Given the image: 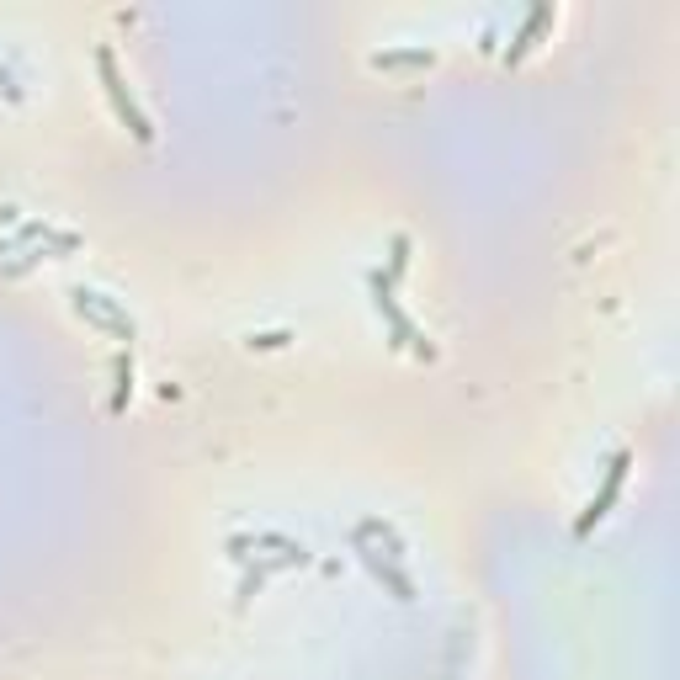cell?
Returning a JSON list of instances; mask_svg holds the SVG:
<instances>
[{
	"label": "cell",
	"mask_w": 680,
	"mask_h": 680,
	"mask_svg": "<svg viewBox=\"0 0 680 680\" xmlns=\"http://www.w3.org/2000/svg\"><path fill=\"white\" fill-rule=\"evenodd\" d=\"M96 75H101V91H107L112 101V112H117V123H123L139 144L155 139V123H149V112L139 107V96H133V85L128 75L117 70V54H112V43H96Z\"/></svg>",
	"instance_id": "1"
},
{
	"label": "cell",
	"mask_w": 680,
	"mask_h": 680,
	"mask_svg": "<svg viewBox=\"0 0 680 680\" xmlns=\"http://www.w3.org/2000/svg\"><path fill=\"white\" fill-rule=\"evenodd\" d=\"M627 468H633V447H617V452H611V463H606V473H601V489H595V495L585 500L580 521H574V537H590L595 526L611 516V505H617L622 484H627Z\"/></svg>",
	"instance_id": "2"
},
{
	"label": "cell",
	"mask_w": 680,
	"mask_h": 680,
	"mask_svg": "<svg viewBox=\"0 0 680 680\" xmlns=\"http://www.w3.org/2000/svg\"><path fill=\"white\" fill-rule=\"evenodd\" d=\"M70 309H75L80 319H91V325L112 330L117 340H133V335H139V325H133V314H128L117 298L96 293V287H75V293H70Z\"/></svg>",
	"instance_id": "3"
},
{
	"label": "cell",
	"mask_w": 680,
	"mask_h": 680,
	"mask_svg": "<svg viewBox=\"0 0 680 680\" xmlns=\"http://www.w3.org/2000/svg\"><path fill=\"white\" fill-rule=\"evenodd\" d=\"M351 548H356V558H362V564L372 569V580H383L388 590H394V601H415V580L399 569V558H388L383 548H372L362 532H351Z\"/></svg>",
	"instance_id": "4"
},
{
	"label": "cell",
	"mask_w": 680,
	"mask_h": 680,
	"mask_svg": "<svg viewBox=\"0 0 680 680\" xmlns=\"http://www.w3.org/2000/svg\"><path fill=\"white\" fill-rule=\"evenodd\" d=\"M553 22H558V11H553V6H537V11H532V16H526V22H521L516 43L505 48V64H521V59H526V54H532V48H537L542 27H553Z\"/></svg>",
	"instance_id": "5"
},
{
	"label": "cell",
	"mask_w": 680,
	"mask_h": 680,
	"mask_svg": "<svg viewBox=\"0 0 680 680\" xmlns=\"http://www.w3.org/2000/svg\"><path fill=\"white\" fill-rule=\"evenodd\" d=\"M367 64L372 70H431L436 48H383V54H372Z\"/></svg>",
	"instance_id": "6"
},
{
	"label": "cell",
	"mask_w": 680,
	"mask_h": 680,
	"mask_svg": "<svg viewBox=\"0 0 680 680\" xmlns=\"http://www.w3.org/2000/svg\"><path fill=\"white\" fill-rule=\"evenodd\" d=\"M128 399H133V356L117 351V394H112V415H123Z\"/></svg>",
	"instance_id": "7"
},
{
	"label": "cell",
	"mask_w": 680,
	"mask_h": 680,
	"mask_svg": "<svg viewBox=\"0 0 680 680\" xmlns=\"http://www.w3.org/2000/svg\"><path fill=\"white\" fill-rule=\"evenodd\" d=\"M404 266H410V234H394V240H388V271H383V277L399 282Z\"/></svg>",
	"instance_id": "8"
},
{
	"label": "cell",
	"mask_w": 680,
	"mask_h": 680,
	"mask_svg": "<svg viewBox=\"0 0 680 680\" xmlns=\"http://www.w3.org/2000/svg\"><path fill=\"white\" fill-rule=\"evenodd\" d=\"M287 340H293V330H261V335H245L250 351H282Z\"/></svg>",
	"instance_id": "9"
}]
</instances>
